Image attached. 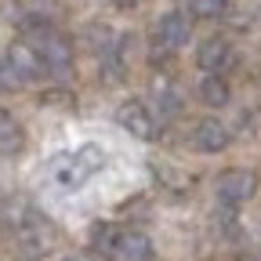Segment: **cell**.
Returning <instances> with one entry per match:
<instances>
[{
  "mask_svg": "<svg viewBox=\"0 0 261 261\" xmlns=\"http://www.w3.org/2000/svg\"><path fill=\"white\" fill-rule=\"evenodd\" d=\"M109 163V156H106V149L102 145H80V149H73V152H65L58 163H55V185L58 189H80L91 174H98Z\"/></svg>",
  "mask_w": 261,
  "mask_h": 261,
  "instance_id": "cell-1",
  "label": "cell"
},
{
  "mask_svg": "<svg viewBox=\"0 0 261 261\" xmlns=\"http://www.w3.org/2000/svg\"><path fill=\"white\" fill-rule=\"evenodd\" d=\"M33 47H37L40 62H44V73H69L73 69V44L55 33L51 25H29V37Z\"/></svg>",
  "mask_w": 261,
  "mask_h": 261,
  "instance_id": "cell-2",
  "label": "cell"
},
{
  "mask_svg": "<svg viewBox=\"0 0 261 261\" xmlns=\"http://www.w3.org/2000/svg\"><path fill=\"white\" fill-rule=\"evenodd\" d=\"M254 192H257V174H254V171L232 167V171H225V174L218 178V200H221L225 207H240V203H247Z\"/></svg>",
  "mask_w": 261,
  "mask_h": 261,
  "instance_id": "cell-3",
  "label": "cell"
},
{
  "mask_svg": "<svg viewBox=\"0 0 261 261\" xmlns=\"http://www.w3.org/2000/svg\"><path fill=\"white\" fill-rule=\"evenodd\" d=\"M18 243H22V250L29 254V257H44L47 250H51V243H55V228L33 211L29 218H25V225H22V232H18Z\"/></svg>",
  "mask_w": 261,
  "mask_h": 261,
  "instance_id": "cell-4",
  "label": "cell"
},
{
  "mask_svg": "<svg viewBox=\"0 0 261 261\" xmlns=\"http://www.w3.org/2000/svg\"><path fill=\"white\" fill-rule=\"evenodd\" d=\"M196 62H200V69L203 73H225V69H232V47H228V40L225 37H211V40H203L200 44V51H196Z\"/></svg>",
  "mask_w": 261,
  "mask_h": 261,
  "instance_id": "cell-5",
  "label": "cell"
},
{
  "mask_svg": "<svg viewBox=\"0 0 261 261\" xmlns=\"http://www.w3.org/2000/svg\"><path fill=\"white\" fill-rule=\"evenodd\" d=\"M228 127L221 123V120H200L192 127V149L196 152H221V149H228Z\"/></svg>",
  "mask_w": 261,
  "mask_h": 261,
  "instance_id": "cell-6",
  "label": "cell"
},
{
  "mask_svg": "<svg viewBox=\"0 0 261 261\" xmlns=\"http://www.w3.org/2000/svg\"><path fill=\"white\" fill-rule=\"evenodd\" d=\"M189 18L181 15V11H167L160 18V25H156V44L160 47H167V51H178L185 40H189Z\"/></svg>",
  "mask_w": 261,
  "mask_h": 261,
  "instance_id": "cell-7",
  "label": "cell"
},
{
  "mask_svg": "<svg viewBox=\"0 0 261 261\" xmlns=\"http://www.w3.org/2000/svg\"><path fill=\"white\" fill-rule=\"evenodd\" d=\"M8 62L18 69L22 80H37V76H44V62H40L37 47H33L29 40H15V44L8 47Z\"/></svg>",
  "mask_w": 261,
  "mask_h": 261,
  "instance_id": "cell-8",
  "label": "cell"
},
{
  "mask_svg": "<svg viewBox=\"0 0 261 261\" xmlns=\"http://www.w3.org/2000/svg\"><path fill=\"white\" fill-rule=\"evenodd\" d=\"M116 120H120V127L130 130L135 138H152V116H149V109H145L142 102H123V106L116 109Z\"/></svg>",
  "mask_w": 261,
  "mask_h": 261,
  "instance_id": "cell-9",
  "label": "cell"
},
{
  "mask_svg": "<svg viewBox=\"0 0 261 261\" xmlns=\"http://www.w3.org/2000/svg\"><path fill=\"white\" fill-rule=\"evenodd\" d=\"M113 254H116L120 261H149V257H152V240H149L145 232H120Z\"/></svg>",
  "mask_w": 261,
  "mask_h": 261,
  "instance_id": "cell-10",
  "label": "cell"
},
{
  "mask_svg": "<svg viewBox=\"0 0 261 261\" xmlns=\"http://www.w3.org/2000/svg\"><path fill=\"white\" fill-rule=\"evenodd\" d=\"M22 142H25V135H22V127L15 123V116L8 109H0V156H18Z\"/></svg>",
  "mask_w": 261,
  "mask_h": 261,
  "instance_id": "cell-11",
  "label": "cell"
},
{
  "mask_svg": "<svg viewBox=\"0 0 261 261\" xmlns=\"http://www.w3.org/2000/svg\"><path fill=\"white\" fill-rule=\"evenodd\" d=\"M200 98L211 106V109H221V106H228V84H225V76H218V73H207L203 80H200Z\"/></svg>",
  "mask_w": 261,
  "mask_h": 261,
  "instance_id": "cell-12",
  "label": "cell"
},
{
  "mask_svg": "<svg viewBox=\"0 0 261 261\" xmlns=\"http://www.w3.org/2000/svg\"><path fill=\"white\" fill-rule=\"evenodd\" d=\"M156 102H160L163 113H178V109H181V98H178V91H174L167 80H160V84H156Z\"/></svg>",
  "mask_w": 261,
  "mask_h": 261,
  "instance_id": "cell-13",
  "label": "cell"
},
{
  "mask_svg": "<svg viewBox=\"0 0 261 261\" xmlns=\"http://www.w3.org/2000/svg\"><path fill=\"white\" fill-rule=\"evenodd\" d=\"M87 44L94 47V51H113L116 47V37H113V29H106V25H94V29H87Z\"/></svg>",
  "mask_w": 261,
  "mask_h": 261,
  "instance_id": "cell-14",
  "label": "cell"
},
{
  "mask_svg": "<svg viewBox=\"0 0 261 261\" xmlns=\"http://www.w3.org/2000/svg\"><path fill=\"white\" fill-rule=\"evenodd\" d=\"M22 76H18V69H15V65L8 62V55L4 58H0V91H22Z\"/></svg>",
  "mask_w": 261,
  "mask_h": 261,
  "instance_id": "cell-15",
  "label": "cell"
},
{
  "mask_svg": "<svg viewBox=\"0 0 261 261\" xmlns=\"http://www.w3.org/2000/svg\"><path fill=\"white\" fill-rule=\"evenodd\" d=\"M228 0H192V15H200V18H218L225 11Z\"/></svg>",
  "mask_w": 261,
  "mask_h": 261,
  "instance_id": "cell-16",
  "label": "cell"
},
{
  "mask_svg": "<svg viewBox=\"0 0 261 261\" xmlns=\"http://www.w3.org/2000/svg\"><path fill=\"white\" fill-rule=\"evenodd\" d=\"M113 4H116V8H135L138 0H113Z\"/></svg>",
  "mask_w": 261,
  "mask_h": 261,
  "instance_id": "cell-17",
  "label": "cell"
},
{
  "mask_svg": "<svg viewBox=\"0 0 261 261\" xmlns=\"http://www.w3.org/2000/svg\"><path fill=\"white\" fill-rule=\"evenodd\" d=\"M247 261H261V250H257V254H250V257H247Z\"/></svg>",
  "mask_w": 261,
  "mask_h": 261,
  "instance_id": "cell-18",
  "label": "cell"
}]
</instances>
